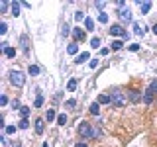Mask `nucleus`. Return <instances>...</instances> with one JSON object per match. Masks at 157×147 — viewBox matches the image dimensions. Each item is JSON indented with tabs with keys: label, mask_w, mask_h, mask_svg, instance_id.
<instances>
[{
	"label": "nucleus",
	"mask_w": 157,
	"mask_h": 147,
	"mask_svg": "<svg viewBox=\"0 0 157 147\" xmlns=\"http://www.w3.org/2000/svg\"><path fill=\"white\" fill-rule=\"evenodd\" d=\"M110 100H112V104L114 106H124L126 104V96H124V92L120 90V88H114L112 92H110Z\"/></svg>",
	"instance_id": "f257e3e1"
},
{
	"label": "nucleus",
	"mask_w": 157,
	"mask_h": 147,
	"mask_svg": "<svg viewBox=\"0 0 157 147\" xmlns=\"http://www.w3.org/2000/svg\"><path fill=\"white\" fill-rule=\"evenodd\" d=\"M10 82L14 86H24V82H26V75H24L22 71H12L10 73Z\"/></svg>",
	"instance_id": "f03ea898"
},
{
	"label": "nucleus",
	"mask_w": 157,
	"mask_h": 147,
	"mask_svg": "<svg viewBox=\"0 0 157 147\" xmlns=\"http://www.w3.org/2000/svg\"><path fill=\"white\" fill-rule=\"evenodd\" d=\"M110 35H114V37H124V39H128V32L124 30L120 24H114V26H110Z\"/></svg>",
	"instance_id": "7ed1b4c3"
},
{
	"label": "nucleus",
	"mask_w": 157,
	"mask_h": 147,
	"mask_svg": "<svg viewBox=\"0 0 157 147\" xmlns=\"http://www.w3.org/2000/svg\"><path fill=\"white\" fill-rule=\"evenodd\" d=\"M78 136L81 137H92V127L87 122H83V124L78 125Z\"/></svg>",
	"instance_id": "20e7f679"
},
{
	"label": "nucleus",
	"mask_w": 157,
	"mask_h": 147,
	"mask_svg": "<svg viewBox=\"0 0 157 147\" xmlns=\"http://www.w3.org/2000/svg\"><path fill=\"white\" fill-rule=\"evenodd\" d=\"M120 18H122L124 22H132V12L128 10V8H124V10H120Z\"/></svg>",
	"instance_id": "39448f33"
},
{
	"label": "nucleus",
	"mask_w": 157,
	"mask_h": 147,
	"mask_svg": "<svg viewBox=\"0 0 157 147\" xmlns=\"http://www.w3.org/2000/svg\"><path fill=\"white\" fill-rule=\"evenodd\" d=\"M20 43H22V51L28 55V53H30V47H28V35H22V37H20Z\"/></svg>",
	"instance_id": "423d86ee"
},
{
	"label": "nucleus",
	"mask_w": 157,
	"mask_h": 147,
	"mask_svg": "<svg viewBox=\"0 0 157 147\" xmlns=\"http://www.w3.org/2000/svg\"><path fill=\"white\" fill-rule=\"evenodd\" d=\"M35 134H39V136H41V134H43V120H41V118H39V120H35Z\"/></svg>",
	"instance_id": "0eeeda50"
},
{
	"label": "nucleus",
	"mask_w": 157,
	"mask_h": 147,
	"mask_svg": "<svg viewBox=\"0 0 157 147\" xmlns=\"http://www.w3.org/2000/svg\"><path fill=\"white\" fill-rule=\"evenodd\" d=\"M139 8H141V14H149V10H151V2H139Z\"/></svg>",
	"instance_id": "6e6552de"
},
{
	"label": "nucleus",
	"mask_w": 157,
	"mask_h": 147,
	"mask_svg": "<svg viewBox=\"0 0 157 147\" xmlns=\"http://www.w3.org/2000/svg\"><path fill=\"white\" fill-rule=\"evenodd\" d=\"M73 37L81 41V39H85V32H83V30H78V28H75V30H73Z\"/></svg>",
	"instance_id": "1a4fd4ad"
},
{
	"label": "nucleus",
	"mask_w": 157,
	"mask_h": 147,
	"mask_svg": "<svg viewBox=\"0 0 157 147\" xmlns=\"http://www.w3.org/2000/svg\"><path fill=\"white\" fill-rule=\"evenodd\" d=\"M10 8L14 16H20V2H10Z\"/></svg>",
	"instance_id": "9d476101"
},
{
	"label": "nucleus",
	"mask_w": 157,
	"mask_h": 147,
	"mask_svg": "<svg viewBox=\"0 0 157 147\" xmlns=\"http://www.w3.org/2000/svg\"><path fill=\"white\" fill-rule=\"evenodd\" d=\"M85 30L94 32V22H92V18H87V20H85Z\"/></svg>",
	"instance_id": "9b49d317"
},
{
	"label": "nucleus",
	"mask_w": 157,
	"mask_h": 147,
	"mask_svg": "<svg viewBox=\"0 0 157 147\" xmlns=\"http://www.w3.org/2000/svg\"><path fill=\"white\" fill-rule=\"evenodd\" d=\"M122 47H124V41H122V39H114V41H112V49H114V51H120Z\"/></svg>",
	"instance_id": "f8f14e48"
},
{
	"label": "nucleus",
	"mask_w": 157,
	"mask_h": 147,
	"mask_svg": "<svg viewBox=\"0 0 157 147\" xmlns=\"http://www.w3.org/2000/svg\"><path fill=\"white\" fill-rule=\"evenodd\" d=\"M110 96H108V94H100V96H98V104H110Z\"/></svg>",
	"instance_id": "ddd939ff"
},
{
	"label": "nucleus",
	"mask_w": 157,
	"mask_h": 147,
	"mask_svg": "<svg viewBox=\"0 0 157 147\" xmlns=\"http://www.w3.org/2000/svg\"><path fill=\"white\" fill-rule=\"evenodd\" d=\"M143 102H145V104H151V102H153V92L145 90V94H143Z\"/></svg>",
	"instance_id": "4468645a"
},
{
	"label": "nucleus",
	"mask_w": 157,
	"mask_h": 147,
	"mask_svg": "<svg viewBox=\"0 0 157 147\" xmlns=\"http://www.w3.org/2000/svg\"><path fill=\"white\" fill-rule=\"evenodd\" d=\"M75 88H77V79H71V80L67 82V90H69V92H73Z\"/></svg>",
	"instance_id": "2eb2a0df"
},
{
	"label": "nucleus",
	"mask_w": 157,
	"mask_h": 147,
	"mask_svg": "<svg viewBox=\"0 0 157 147\" xmlns=\"http://www.w3.org/2000/svg\"><path fill=\"white\" fill-rule=\"evenodd\" d=\"M28 73H30L32 77H35V75H39V67H37V65H30V69H28Z\"/></svg>",
	"instance_id": "dca6fc26"
},
{
	"label": "nucleus",
	"mask_w": 157,
	"mask_h": 147,
	"mask_svg": "<svg viewBox=\"0 0 157 147\" xmlns=\"http://www.w3.org/2000/svg\"><path fill=\"white\" fill-rule=\"evenodd\" d=\"M90 47H92V49H98V47H100V37H92V39H90Z\"/></svg>",
	"instance_id": "f3484780"
},
{
	"label": "nucleus",
	"mask_w": 157,
	"mask_h": 147,
	"mask_svg": "<svg viewBox=\"0 0 157 147\" xmlns=\"http://www.w3.org/2000/svg\"><path fill=\"white\" fill-rule=\"evenodd\" d=\"M77 51H78V45H77V43H71V45L67 47V53H71V55H75Z\"/></svg>",
	"instance_id": "a211bd4d"
},
{
	"label": "nucleus",
	"mask_w": 157,
	"mask_h": 147,
	"mask_svg": "<svg viewBox=\"0 0 157 147\" xmlns=\"http://www.w3.org/2000/svg\"><path fill=\"white\" fill-rule=\"evenodd\" d=\"M87 59H89V53H81V55H78L77 59H75V61H77L78 65H81V63H85V61H87Z\"/></svg>",
	"instance_id": "6ab92c4d"
},
{
	"label": "nucleus",
	"mask_w": 157,
	"mask_h": 147,
	"mask_svg": "<svg viewBox=\"0 0 157 147\" xmlns=\"http://www.w3.org/2000/svg\"><path fill=\"white\" fill-rule=\"evenodd\" d=\"M57 124H59V125H65V124H67V116H65V114L57 116Z\"/></svg>",
	"instance_id": "aec40b11"
},
{
	"label": "nucleus",
	"mask_w": 157,
	"mask_h": 147,
	"mask_svg": "<svg viewBox=\"0 0 157 147\" xmlns=\"http://www.w3.org/2000/svg\"><path fill=\"white\" fill-rule=\"evenodd\" d=\"M30 127V122H28V118H22L20 120V129H28Z\"/></svg>",
	"instance_id": "412c9836"
},
{
	"label": "nucleus",
	"mask_w": 157,
	"mask_h": 147,
	"mask_svg": "<svg viewBox=\"0 0 157 147\" xmlns=\"http://www.w3.org/2000/svg\"><path fill=\"white\" fill-rule=\"evenodd\" d=\"M98 112H100V108H98V102H94V104L90 106V114H94V116H98Z\"/></svg>",
	"instance_id": "4be33fe9"
},
{
	"label": "nucleus",
	"mask_w": 157,
	"mask_h": 147,
	"mask_svg": "<svg viewBox=\"0 0 157 147\" xmlns=\"http://www.w3.org/2000/svg\"><path fill=\"white\" fill-rule=\"evenodd\" d=\"M4 55H6V57H14V55H16V49H14V47H8V49H4Z\"/></svg>",
	"instance_id": "5701e85b"
},
{
	"label": "nucleus",
	"mask_w": 157,
	"mask_h": 147,
	"mask_svg": "<svg viewBox=\"0 0 157 147\" xmlns=\"http://www.w3.org/2000/svg\"><path fill=\"white\" fill-rule=\"evenodd\" d=\"M149 92H153V94H157V80H151V84H149V88H147Z\"/></svg>",
	"instance_id": "b1692460"
},
{
	"label": "nucleus",
	"mask_w": 157,
	"mask_h": 147,
	"mask_svg": "<svg viewBox=\"0 0 157 147\" xmlns=\"http://www.w3.org/2000/svg\"><path fill=\"white\" fill-rule=\"evenodd\" d=\"M98 22H100V24H106V22H108V14H106V12H102L100 16H98Z\"/></svg>",
	"instance_id": "393cba45"
},
{
	"label": "nucleus",
	"mask_w": 157,
	"mask_h": 147,
	"mask_svg": "<svg viewBox=\"0 0 157 147\" xmlns=\"http://www.w3.org/2000/svg\"><path fill=\"white\" fill-rule=\"evenodd\" d=\"M45 120H47V122L55 120V112H53V110H47V116H45Z\"/></svg>",
	"instance_id": "a878e982"
},
{
	"label": "nucleus",
	"mask_w": 157,
	"mask_h": 147,
	"mask_svg": "<svg viewBox=\"0 0 157 147\" xmlns=\"http://www.w3.org/2000/svg\"><path fill=\"white\" fill-rule=\"evenodd\" d=\"M20 114H22V118H26V116L30 114V108H28V106H22V108H20Z\"/></svg>",
	"instance_id": "bb28decb"
},
{
	"label": "nucleus",
	"mask_w": 157,
	"mask_h": 147,
	"mask_svg": "<svg viewBox=\"0 0 157 147\" xmlns=\"http://www.w3.org/2000/svg\"><path fill=\"white\" fill-rule=\"evenodd\" d=\"M41 104H43V98H41V96H37V98H35V102H34V108H39Z\"/></svg>",
	"instance_id": "cd10ccee"
},
{
	"label": "nucleus",
	"mask_w": 157,
	"mask_h": 147,
	"mask_svg": "<svg viewBox=\"0 0 157 147\" xmlns=\"http://www.w3.org/2000/svg\"><path fill=\"white\" fill-rule=\"evenodd\" d=\"M65 106H67V108H75V106H77V102L71 98V100H67V102H65Z\"/></svg>",
	"instance_id": "c85d7f7f"
},
{
	"label": "nucleus",
	"mask_w": 157,
	"mask_h": 147,
	"mask_svg": "<svg viewBox=\"0 0 157 147\" xmlns=\"http://www.w3.org/2000/svg\"><path fill=\"white\" fill-rule=\"evenodd\" d=\"M130 98H132L134 102H137V100H139V94H137L135 90H132V94H130Z\"/></svg>",
	"instance_id": "c756f323"
},
{
	"label": "nucleus",
	"mask_w": 157,
	"mask_h": 147,
	"mask_svg": "<svg viewBox=\"0 0 157 147\" xmlns=\"http://www.w3.org/2000/svg\"><path fill=\"white\" fill-rule=\"evenodd\" d=\"M75 20H77V22L85 20V14H83V12H77V14H75Z\"/></svg>",
	"instance_id": "7c9ffc66"
},
{
	"label": "nucleus",
	"mask_w": 157,
	"mask_h": 147,
	"mask_svg": "<svg viewBox=\"0 0 157 147\" xmlns=\"http://www.w3.org/2000/svg\"><path fill=\"white\" fill-rule=\"evenodd\" d=\"M14 131H16V125H8V127H6V134H8V136L14 134Z\"/></svg>",
	"instance_id": "2f4dec72"
},
{
	"label": "nucleus",
	"mask_w": 157,
	"mask_h": 147,
	"mask_svg": "<svg viewBox=\"0 0 157 147\" xmlns=\"http://www.w3.org/2000/svg\"><path fill=\"white\" fill-rule=\"evenodd\" d=\"M6 30H8V26L2 22V24H0V34H6Z\"/></svg>",
	"instance_id": "473e14b6"
},
{
	"label": "nucleus",
	"mask_w": 157,
	"mask_h": 147,
	"mask_svg": "<svg viewBox=\"0 0 157 147\" xmlns=\"http://www.w3.org/2000/svg\"><path fill=\"white\" fill-rule=\"evenodd\" d=\"M89 65H90V69H94V67H98V59H92V61H90Z\"/></svg>",
	"instance_id": "72a5a7b5"
},
{
	"label": "nucleus",
	"mask_w": 157,
	"mask_h": 147,
	"mask_svg": "<svg viewBox=\"0 0 157 147\" xmlns=\"http://www.w3.org/2000/svg\"><path fill=\"white\" fill-rule=\"evenodd\" d=\"M130 51H139V45H137V43H132V45H130Z\"/></svg>",
	"instance_id": "f704fd0d"
},
{
	"label": "nucleus",
	"mask_w": 157,
	"mask_h": 147,
	"mask_svg": "<svg viewBox=\"0 0 157 147\" xmlns=\"http://www.w3.org/2000/svg\"><path fill=\"white\" fill-rule=\"evenodd\" d=\"M8 6H10L8 2H2V4H0V10H2V12H6V8H8Z\"/></svg>",
	"instance_id": "c9c22d12"
},
{
	"label": "nucleus",
	"mask_w": 157,
	"mask_h": 147,
	"mask_svg": "<svg viewBox=\"0 0 157 147\" xmlns=\"http://www.w3.org/2000/svg\"><path fill=\"white\" fill-rule=\"evenodd\" d=\"M108 53H110V49H108V47H102V49H100V55H108Z\"/></svg>",
	"instance_id": "e433bc0d"
},
{
	"label": "nucleus",
	"mask_w": 157,
	"mask_h": 147,
	"mask_svg": "<svg viewBox=\"0 0 157 147\" xmlns=\"http://www.w3.org/2000/svg\"><path fill=\"white\" fill-rule=\"evenodd\" d=\"M94 6H96V8H98V10H102V8H104V6H106V2H96V4H94Z\"/></svg>",
	"instance_id": "4c0bfd02"
},
{
	"label": "nucleus",
	"mask_w": 157,
	"mask_h": 147,
	"mask_svg": "<svg viewBox=\"0 0 157 147\" xmlns=\"http://www.w3.org/2000/svg\"><path fill=\"white\" fill-rule=\"evenodd\" d=\"M0 102H2V106H6V104H8V96H2V98H0Z\"/></svg>",
	"instance_id": "58836bf2"
},
{
	"label": "nucleus",
	"mask_w": 157,
	"mask_h": 147,
	"mask_svg": "<svg viewBox=\"0 0 157 147\" xmlns=\"http://www.w3.org/2000/svg\"><path fill=\"white\" fill-rule=\"evenodd\" d=\"M100 136V129H92V137H98Z\"/></svg>",
	"instance_id": "ea45409f"
},
{
	"label": "nucleus",
	"mask_w": 157,
	"mask_h": 147,
	"mask_svg": "<svg viewBox=\"0 0 157 147\" xmlns=\"http://www.w3.org/2000/svg\"><path fill=\"white\" fill-rule=\"evenodd\" d=\"M63 35H69V26H63Z\"/></svg>",
	"instance_id": "a19ab883"
},
{
	"label": "nucleus",
	"mask_w": 157,
	"mask_h": 147,
	"mask_svg": "<svg viewBox=\"0 0 157 147\" xmlns=\"http://www.w3.org/2000/svg\"><path fill=\"white\" fill-rule=\"evenodd\" d=\"M75 147H87V143H77Z\"/></svg>",
	"instance_id": "79ce46f5"
},
{
	"label": "nucleus",
	"mask_w": 157,
	"mask_h": 147,
	"mask_svg": "<svg viewBox=\"0 0 157 147\" xmlns=\"http://www.w3.org/2000/svg\"><path fill=\"white\" fill-rule=\"evenodd\" d=\"M153 34L157 35V24H155V26H153Z\"/></svg>",
	"instance_id": "37998d69"
}]
</instances>
